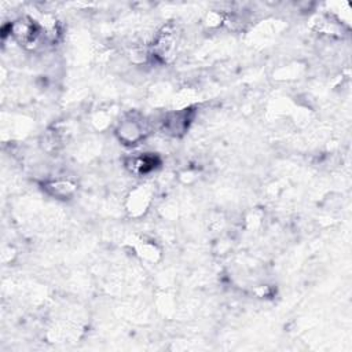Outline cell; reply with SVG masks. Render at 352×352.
I'll list each match as a JSON object with an SVG mask.
<instances>
[{
    "label": "cell",
    "mask_w": 352,
    "mask_h": 352,
    "mask_svg": "<svg viewBox=\"0 0 352 352\" xmlns=\"http://www.w3.org/2000/svg\"><path fill=\"white\" fill-rule=\"evenodd\" d=\"M192 118L194 110L190 107L168 113L161 121V129L169 136L180 138L187 132L190 124L192 122Z\"/></svg>",
    "instance_id": "obj_1"
},
{
    "label": "cell",
    "mask_w": 352,
    "mask_h": 352,
    "mask_svg": "<svg viewBox=\"0 0 352 352\" xmlns=\"http://www.w3.org/2000/svg\"><path fill=\"white\" fill-rule=\"evenodd\" d=\"M116 133L124 144H138L140 140L144 139L146 129L143 122L139 118L128 117L120 122L116 129Z\"/></svg>",
    "instance_id": "obj_2"
},
{
    "label": "cell",
    "mask_w": 352,
    "mask_h": 352,
    "mask_svg": "<svg viewBox=\"0 0 352 352\" xmlns=\"http://www.w3.org/2000/svg\"><path fill=\"white\" fill-rule=\"evenodd\" d=\"M126 168L135 175H147L160 165V158L150 153L132 155L125 162Z\"/></svg>",
    "instance_id": "obj_3"
},
{
    "label": "cell",
    "mask_w": 352,
    "mask_h": 352,
    "mask_svg": "<svg viewBox=\"0 0 352 352\" xmlns=\"http://www.w3.org/2000/svg\"><path fill=\"white\" fill-rule=\"evenodd\" d=\"M45 188L48 190L50 194L59 197V198H66L69 195L73 194L74 191V184H72L70 182H65V180H56V182H50L45 184Z\"/></svg>",
    "instance_id": "obj_4"
}]
</instances>
